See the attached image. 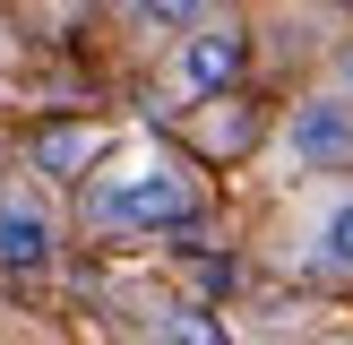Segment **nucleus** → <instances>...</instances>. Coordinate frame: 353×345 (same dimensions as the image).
Segmentation results:
<instances>
[{"label": "nucleus", "instance_id": "8", "mask_svg": "<svg viewBox=\"0 0 353 345\" xmlns=\"http://www.w3.org/2000/svg\"><path fill=\"white\" fill-rule=\"evenodd\" d=\"M138 17H147L155 34H190V26H207V0H147Z\"/></svg>", "mask_w": 353, "mask_h": 345}, {"label": "nucleus", "instance_id": "4", "mask_svg": "<svg viewBox=\"0 0 353 345\" xmlns=\"http://www.w3.org/2000/svg\"><path fill=\"white\" fill-rule=\"evenodd\" d=\"M52 207L34 199V190H0V268H17V276H34V268H52Z\"/></svg>", "mask_w": 353, "mask_h": 345}, {"label": "nucleus", "instance_id": "7", "mask_svg": "<svg viewBox=\"0 0 353 345\" xmlns=\"http://www.w3.org/2000/svg\"><path fill=\"white\" fill-rule=\"evenodd\" d=\"M155 337H164V345H233V337H224V319H207L199 302L164 310V319H155Z\"/></svg>", "mask_w": 353, "mask_h": 345}, {"label": "nucleus", "instance_id": "9", "mask_svg": "<svg viewBox=\"0 0 353 345\" xmlns=\"http://www.w3.org/2000/svg\"><path fill=\"white\" fill-rule=\"evenodd\" d=\"M250 130H259L250 112H216L207 121V147H250Z\"/></svg>", "mask_w": 353, "mask_h": 345}, {"label": "nucleus", "instance_id": "11", "mask_svg": "<svg viewBox=\"0 0 353 345\" xmlns=\"http://www.w3.org/2000/svg\"><path fill=\"white\" fill-rule=\"evenodd\" d=\"M336 78H345V86H353V43H345V61H336Z\"/></svg>", "mask_w": 353, "mask_h": 345}, {"label": "nucleus", "instance_id": "12", "mask_svg": "<svg viewBox=\"0 0 353 345\" xmlns=\"http://www.w3.org/2000/svg\"><path fill=\"white\" fill-rule=\"evenodd\" d=\"M0 61H17V43H9V26H0Z\"/></svg>", "mask_w": 353, "mask_h": 345}, {"label": "nucleus", "instance_id": "3", "mask_svg": "<svg viewBox=\"0 0 353 345\" xmlns=\"http://www.w3.org/2000/svg\"><path fill=\"white\" fill-rule=\"evenodd\" d=\"M241 61H250V34L241 26H190L181 34V86L190 95H233Z\"/></svg>", "mask_w": 353, "mask_h": 345}, {"label": "nucleus", "instance_id": "1", "mask_svg": "<svg viewBox=\"0 0 353 345\" xmlns=\"http://www.w3.org/2000/svg\"><path fill=\"white\" fill-rule=\"evenodd\" d=\"M199 181L172 155H130V164L86 181V224L95 233H199Z\"/></svg>", "mask_w": 353, "mask_h": 345}, {"label": "nucleus", "instance_id": "2", "mask_svg": "<svg viewBox=\"0 0 353 345\" xmlns=\"http://www.w3.org/2000/svg\"><path fill=\"white\" fill-rule=\"evenodd\" d=\"M285 147H293V164H310V172L353 164V103H345V95H310V103H293Z\"/></svg>", "mask_w": 353, "mask_h": 345}, {"label": "nucleus", "instance_id": "5", "mask_svg": "<svg viewBox=\"0 0 353 345\" xmlns=\"http://www.w3.org/2000/svg\"><path fill=\"white\" fill-rule=\"evenodd\" d=\"M95 155H103L95 121H52V130H34V172H52V181H78Z\"/></svg>", "mask_w": 353, "mask_h": 345}, {"label": "nucleus", "instance_id": "10", "mask_svg": "<svg viewBox=\"0 0 353 345\" xmlns=\"http://www.w3.org/2000/svg\"><path fill=\"white\" fill-rule=\"evenodd\" d=\"M103 9H112V17H138V9H147V0H103Z\"/></svg>", "mask_w": 353, "mask_h": 345}, {"label": "nucleus", "instance_id": "6", "mask_svg": "<svg viewBox=\"0 0 353 345\" xmlns=\"http://www.w3.org/2000/svg\"><path fill=\"white\" fill-rule=\"evenodd\" d=\"M310 268L353 285V199H327L319 207V224H310Z\"/></svg>", "mask_w": 353, "mask_h": 345}]
</instances>
